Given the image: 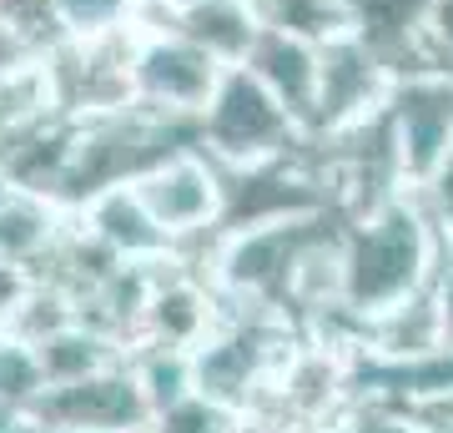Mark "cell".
Wrapping results in <instances>:
<instances>
[{
	"mask_svg": "<svg viewBox=\"0 0 453 433\" xmlns=\"http://www.w3.org/2000/svg\"><path fill=\"white\" fill-rule=\"evenodd\" d=\"M252 16H257V26L327 46L353 31V0H252Z\"/></svg>",
	"mask_w": 453,
	"mask_h": 433,
	"instance_id": "obj_10",
	"label": "cell"
},
{
	"mask_svg": "<svg viewBox=\"0 0 453 433\" xmlns=\"http://www.w3.org/2000/svg\"><path fill=\"white\" fill-rule=\"evenodd\" d=\"M146 328L157 333L162 348H187L202 337L207 328V298L192 288V282H166V288L151 292L146 303Z\"/></svg>",
	"mask_w": 453,
	"mask_h": 433,
	"instance_id": "obj_13",
	"label": "cell"
},
{
	"mask_svg": "<svg viewBox=\"0 0 453 433\" xmlns=\"http://www.w3.org/2000/svg\"><path fill=\"white\" fill-rule=\"evenodd\" d=\"M226 76V61H217L192 35H142L136 46V106L172 116H202Z\"/></svg>",
	"mask_w": 453,
	"mask_h": 433,
	"instance_id": "obj_4",
	"label": "cell"
},
{
	"mask_svg": "<svg viewBox=\"0 0 453 433\" xmlns=\"http://www.w3.org/2000/svg\"><path fill=\"white\" fill-rule=\"evenodd\" d=\"M273 348H277V337L262 333V328H237V333L207 343L202 353H192L196 393H207V398L222 403V408H242V403L252 398V388L262 383Z\"/></svg>",
	"mask_w": 453,
	"mask_h": 433,
	"instance_id": "obj_8",
	"label": "cell"
},
{
	"mask_svg": "<svg viewBox=\"0 0 453 433\" xmlns=\"http://www.w3.org/2000/svg\"><path fill=\"white\" fill-rule=\"evenodd\" d=\"M151 433H237V429H232V408L211 403L207 393H187L181 403L157 414Z\"/></svg>",
	"mask_w": 453,
	"mask_h": 433,
	"instance_id": "obj_16",
	"label": "cell"
},
{
	"mask_svg": "<svg viewBox=\"0 0 453 433\" xmlns=\"http://www.w3.org/2000/svg\"><path fill=\"white\" fill-rule=\"evenodd\" d=\"M46 433L91 429V433H136L151 418V403L142 393V378L121 368H101L81 383H56L26 408Z\"/></svg>",
	"mask_w": 453,
	"mask_h": 433,
	"instance_id": "obj_5",
	"label": "cell"
},
{
	"mask_svg": "<svg viewBox=\"0 0 453 433\" xmlns=\"http://www.w3.org/2000/svg\"><path fill=\"white\" fill-rule=\"evenodd\" d=\"M388 112L398 136V177L428 187L453 157V71L398 76Z\"/></svg>",
	"mask_w": 453,
	"mask_h": 433,
	"instance_id": "obj_3",
	"label": "cell"
},
{
	"mask_svg": "<svg viewBox=\"0 0 453 433\" xmlns=\"http://www.w3.org/2000/svg\"><path fill=\"white\" fill-rule=\"evenodd\" d=\"M333 388H338V363H333L327 348H318V353H303L288 363L282 403H288L292 414H318V408H327Z\"/></svg>",
	"mask_w": 453,
	"mask_h": 433,
	"instance_id": "obj_14",
	"label": "cell"
},
{
	"mask_svg": "<svg viewBox=\"0 0 453 433\" xmlns=\"http://www.w3.org/2000/svg\"><path fill=\"white\" fill-rule=\"evenodd\" d=\"M65 433H91V429H65Z\"/></svg>",
	"mask_w": 453,
	"mask_h": 433,
	"instance_id": "obj_20",
	"label": "cell"
},
{
	"mask_svg": "<svg viewBox=\"0 0 453 433\" xmlns=\"http://www.w3.org/2000/svg\"><path fill=\"white\" fill-rule=\"evenodd\" d=\"M242 66L297 116V127L312 131V116H318V81H323V46H312L303 35L273 31V26H257V41H252Z\"/></svg>",
	"mask_w": 453,
	"mask_h": 433,
	"instance_id": "obj_7",
	"label": "cell"
},
{
	"mask_svg": "<svg viewBox=\"0 0 453 433\" xmlns=\"http://www.w3.org/2000/svg\"><path fill=\"white\" fill-rule=\"evenodd\" d=\"M353 433H418L408 418H388V414H357Z\"/></svg>",
	"mask_w": 453,
	"mask_h": 433,
	"instance_id": "obj_18",
	"label": "cell"
},
{
	"mask_svg": "<svg viewBox=\"0 0 453 433\" xmlns=\"http://www.w3.org/2000/svg\"><path fill=\"white\" fill-rule=\"evenodd\" d=\"M56 242V217L46 197L11 192L0 202V262H31L35 252H50Z\"/></svg>",
	"mask_w": 453,
	"mask_h": 433,
	"instance_id": "obj_12",
	"label": "cell"
},
{
	"mask_svg": "<svg viewBox=\"0 0 453 433\" xmlns=\"http://www.w3.org/2000/svg\"><path fill=\"white\" fill-rule=\"evenodd\" d=\"M0 433H46L26 408H0Z\"/></svg>",
	"mask_w": 453,
	"mask_h": 433,
	"instance_id": "obj_19",
	"label": "cell"
},
{
	"mask_svg": "<svg viewBox=\"0 0 453 433\" xmlns=\"http://www.w3.org/2000/svg\"><path fill=\"white\" fill-rule=\"evenodd\" d=\"M136 433H142V429H136Z\"/></svg>",
	"mask_w": 453,
	"mask_h": 433,
	"instance_id": "obj_21",
	"label": "cell"
},
{
	"mask_svg": "<svg viewBox=\"0 0 453 433\" xmlns=\"http://www.w3.org/2000/svg\"><path fill=\"white\" fill-rule=\"evenodd\" d=\"M35 358H41V373H46V388L56 383H81L91 373L111 368V343L101 333H86V328H61L35 343Z\"/></svg>",
	"mask_w": 453,
	"mask_h": 433,
	"instance_id": "obj_11",
	"label": "cell"
},
{
	"mask_svg": "<svg viewBox=\"0 0 453 433\" xmlns=\"http://www.w3.org/2000/svg\"><path fill=\"white\" fill-rule=\"evenodd\" d=\"M428 35H434L438 61L453 71V0H434L428 5Z\"/></svg>",
	"mask_w": 453,
	"mask_h": 433,
	"instance_id": "obj_17",
	"label": "cell"
},
{
	"mask_svg": "<svg viewBox=\"0 0 453 433\" xmlns=\"http://www.w3.org/2000/svg\"><path fill=\"white\" fill-rule=\"evenodd\" d=\"M86 227L106 247H116L127 262H157L172 247V232L146 212L136 187H106V192H96L86 202Z\"/></svg>",
	"mask_w": 453,
	"mask_h": 433,
	"instance_id": "obj_9",
	"label": "cell"
},
{
	"mask_svg": "<svg viewBox=\"0 0 453 433\" xmlns=\"http://www.w3.org/2000/svg\"><path fill=\"white\" fill-rule=\"evenodd\" d=\"M50 11L71 41H91V35L127 31L136 16V0H50Z\"/></svg>",
	"mask_w": 453,
	"mask_h": 433,
	"instance_id": "obj_15",
	"label": "cell"
},
{
	"mask_svg": "<svg viewBox=\"0 0 453 433\" xmlns=\"http://www.w3.org/2000/svg\"><path fill=\"white\" fill-rule=\"evenodd\" d=\"M438 247L408 202L383 197L363 222L342 237V303L363 318H383L398 303L418 298L434 277Z\"/></svg>",
	"mask_w": 453,
	"mask_h": 433,
	"instance_id": "obj_1",
	"label": "cell"
},
{
	"mask_svg": "<svg viewBox=\"0 0 453 433\" xmlns=\"http://www.w3.org/2000/svg\"><path fill=\"white\" fill-rule=\"evenodd\" d=\"M131 187L172 237H187V232L222 222V172L211 166L202 146H187L177 157H166L162 166H151Z\"/></svg>",
	"mask_w": 453,
	"mask_h": 433,
	"instance_id": "obj_6",
	"label": "cell"
},
{
	"mask_svg": "<svg viewBox=\"0 0 453 433\" xmlns=\"http://www.w3.org/2000/svg\"><path fill=\"white\" fill-rule=\"evenodd\" d=\"M303 127L247 66H226L211 106L202 112V151L222 166H262L288 157Z\"/></svg>",
	"mask_w": 453,
	"mask_h": 433,
	"instance_id": "obj_2",
	"label": "cell"
}]
</instances>
